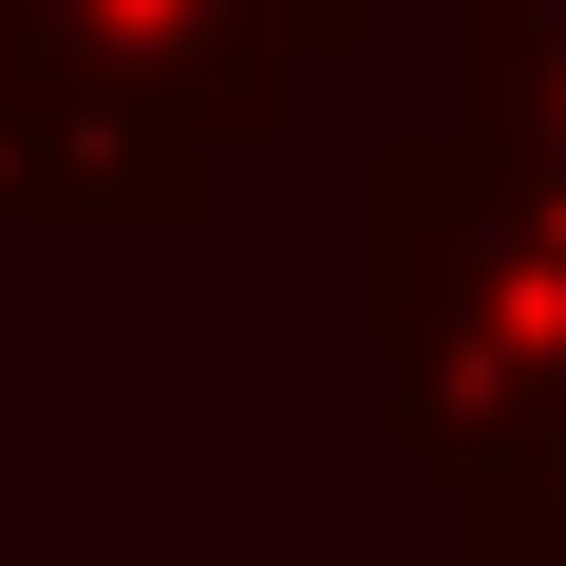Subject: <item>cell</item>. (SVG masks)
Instances as JSON below:
<instances>
[{
	"instance_id": "1",
	"label": "cell",
	"mask_w": 566,
	"mask_h": 566,
	"mask_svg": "<svg viewBox=\"0 0 566 566\" xmlns=\"http://www.w3.org/2000/svg\"><path fill=\"white\" fill-rule=\"evenodd\" d=\"M359 208H378V416L416 472H453L566 397V170L434 114L378 151Z\"/></svg>"
},
{
	"instance_id": "2",
	"label": "cell",
	"mask_w": 566,
	"mask_h": 566,
	"mask_svg": "<svg viewBox=\"0 0 566 566\" xmlns=\"http://www.w3.org/2000/svg\"><path fill=\"white\" fill-rule=\"evenodd\" d=\"M0 76H76V95H133L189 151H245V133L303 114L322 57L283 0H0Z\"/></svg>"
},
{
	"instance_id": "3",
	"label": "cell",
	"mask_w": 566,
	"mask_h": 566,
	"mask_svg": "<svg viewBox=\"0 0 566 566\" xmlns=\"http://www.w3.org/2000/svg\"><path fill=\"white\" fill-rule=\"evenodd\" d=\"M453 133L566 170V0H453Z\"/></svg>"
},
{
	"instance_id": "4",
	"label": "cell",
	"mask_w": 566,
	"mask_h": 566,
	"mask_svg": "<svg viewBox=\"0 0 566 566\" xmlns=\"http://www.w3.org/2000/svg\"><path fill=\"white\" fill-rule=\"evenodd\" d=\"M434 491H453V547H472V566H566V397L510 416L491 453H453Z\"/></svg>"
},
{
	"instance_id": "5",
	"label": "cell",
	"mask_w": 566,
	"mask_h": 566,
	"mask_svg": "<svg viewBox=\"0 0 566 566\" xmlns=\"http://www.w3.org/2000/svg\"><path fill=\"white\" fill-rule=\"evenodd\" d=\"M283 20H303V57H359V39H378V0H283Z\"/></svg>"
}]
</instances>
